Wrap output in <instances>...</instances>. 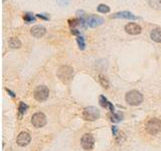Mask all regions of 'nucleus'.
I'll list each match as a JSON object with an SVG mask.
<instances>
[{
	"label": "nucleus",
	"instance_id": "1",
	"mask_svg": "<svg viewBox=\"0 0 161 151\" xmlns=\"http://www.w3.org/2000/svg\"><path fill=\"white\" fill-rule=\"evenodd\" d=\"M126 102L131 106H138L143 102V95L140 92L132 90L130 92H128L126 94Z\"/></svg>",
	"mask_w": 161,
	"mask_h": 151
},
{
	"label": "nucleus",
	"instance_id": "2",
	"mask_svg": "<svg viewBox=\"0 0 161 151\" xmlns=\"http://www.w3.org/2000/svg\"><path fill=\"white\" fill-rule=\"evenodd\" d=\"M58 77L63 83H69L74 77V69L70 66L60 67L58 72Z\"/></svg>",
	"mask_w": 161,
	"mask_h": 151
},
{
	"label": "nucleus",
	"instance_id": "3",
	"mask_svg": "<svg viewBox=\"0 0 161 151\" xmlns=\"http://www.w3.org/2000/svg\"><path fill=\"white\" fill-rule=\"evenodd\" d=\"M146 131L151 135H156L161 132V120L157 118H152L145 124Z\"/></svg>",
	"mask_w": 161,
	"mask_h": 151
},
{
	"label": "nucleus",
	"instance_id": "4",
	"mask_svg": "<svg viewBox=\"0 0 161 151\" xmlns=\"http://www.w3.org/2000/svg\"><path fill=\"white\" fill-rule=\"evenodd\" d=\"M83 116L87 121H95L100 118V110L97 107H87V108L84 109Z\"/></svg>",
	"mask_w": 161,
	"mask_h": 151
},
{
	"label": "nucleus",
	"instance_id": "5",
	"mask_svg": "<svg viewBox=\"0 0 161 151\" xmlns=\"http://www.w3.org/2000/svg\"><path fill=\"white\" fill-rule=\"evenodd\" d=\"M49 96V91L45 86H39L36 87V89L34 92V97L36 101L39 102H44L47 100Z\"/></svg>",
	"mask_w": 161,
	"mask_h": 151
},
{
	"label": "nucleus",
	"instance_id": "6",
	"mask_svg": "<svg viewBox=\"0 0 161 151\" xmlns=\"http://www.w3.org/2000/svg\"><path fill=\"white\" fill-rule=\"evenodd\" d=\"M31 123L35 128H41L46 124V117L41 112H37L31 117Z\"/></svg>",
	"mask_w": 161,
	"mask_h": 151
},
{
	"label": "nucleus",
	"instance_id": "7",
	"mask_svg": "<svg viewBox=\"0 0 161 151\" xmlns=\"http://www.w3.org/2000/svg\"><path fill=\"white\" fill-rule=\"evenodd\" d=\"M95 139L91 133H86L83 135L82 139H80V145L85 150H91L94 147Z\"/></svg>",
	"mask_w": 161,
	"mask_h": 151
},
{
	"label": "nucleus",
	"instance_id": "8",
	"mask_svg": "<svg viewBox=\"0 0 161 151\" xmlns=\"http://www.w3.org/2000/svg\"><path fill=\"white\" fill-rule=\"evenodd\" d=\"M104 22H105V19H104L103 17H101V16H99V15H90L87 18L88 26H90V27L100 26Z\"/></svg>",
	"mask_w": 161,
	"mask_h": 151
},
{
	"label": "nucleus",
	"instance_id": "9",
	"mask_svg": "<svg viewBox=\"0 0 161 151\" xmlns=\"http://www.w3.org/2000/svg\"><path fill=\"white\" fill-rule=\"evenodd\" d=\"M125 31L131 35H139V33H141L142 28L139 24L134 23V22H130V23H128L125 25Z\"/></svg>",
	"mask_w": 161,
	"mask_h": 151
},
{
	"label": "nucleus",
	"instance_id": "10",
	"mask_svg": "<svg viewBox=\"0 0 161 151\" xmlns=\"http://www.w3.org/2000/svg\"><path fill=\"white\" fill-rule=\"evenodd\" d=\"M112 18H121V19H127V20H136L138 17L135 16L133 13L130 11H120L111 16Z\"/></svg>",
	"mask_w": 161,
	"mask_h": 151
},
{
	"label": "nucleus",
	"instance_id": "11",
	"mask_svg": "<svg viewBox=\"0 0 161 151\" xmlns=\"http://www.w3.org/2000/svg\"><path fill=\"white\" fill-rule=\"evenodd\" d=\"M30 140H31V137L30 135L28 134L27 132H21L19 133V135L17 136V139H16V142L19 146H26L30 143Z\"/></svg>",
	"mask_w": 161,
	"mask_h": 151
},
{
	"label": "nucleus",
	"instance_id": "12",
	"mask_svg": "<svg viewBox=\"0 0 161 151\" xmlns=\"http://www.w3.org/2000/svg\"><path fill=\"white\" fill-rule=\"evenodd\" d=\"M45 33H46V29L42 25H34L30 29V35L36 38H40L42 36H44Z\"/></svg>",
	"mask_w": 161,
	"mask_h": 151
},
{
	"label": "nucleus",
	"instance_id": "13",
	"mask_svg": "<svg viewBox=\"0 0 161 151\" xmlns=\"http://www.w3.org/2000/svg\"><path fill=\"white\" fill-rule=\"evenodd\" d=\"M150 37L151 40H154L155 42H159L161 43V29H153L150 33Z\"/></svg>",
	"mask_w": 161,
	"mask_h": 151
},
{
	"label": "nucleus",
	"instance_id": "14",
	"mask_svg": "<svg viewBox=\"0 0 161 151\" xmlns=\"http://www.w3.org/2000/svg\"><path fill=\"white\" fill-rule=\"evenodd\" d=\"M100 104H101L102 107H104V108H108V107H109L110 111L112 112V113H114V106H113L104 96L100 97Z\"/></svg>",
	"mask_w": 161,
	"mask_h": 151
},
{
	"label": "nucleus",
	"instance_id": "15",
	"mask_svg": "<svg viewBox=\"0 0 161 151\" xmlns=\"http://www.w3.org/2000/svg\"><path fill=\"white\" fill-rule=\"evenodd\" d=\"M9 46L11 48H20L21 47V41L17 37H11L8 41Z\"/></svg>",
	"mask_w": 161,
	"mask_h": 151
},
{
	"label": "nucleus",
	"instance_id": "16",
	"mask_svg": "<svg viewBox=\"0 0 161 151\" xmlns=\"http://www.w3.org/2000/svg\"><path fill=\"white\" fill-rule=\"evenodd\" d=\"M23 19H24V21L26 23H30V22H34L36 18L32 13L27 12V13L24 14V15H23Z\"/></svg>",
	"mask_w": 161,
	"mask_h": 151
},
{
	"label": "nucleus",
	"instance_id": "17",
	"mask_svg": "<svg viewBox=\"0 0 161 151\" xmlns=\"http://www.w3.org/2000/svg\"><path fill=\"white\" fill-rule=\"evenodd\" d=\"M77 42H78V45H79L80 50L84 51L85 48H86V42H85V38H84V36H82V35L77 36Z\"/></svg>",
	"mask_w": 161,
	"mask_h": 151
},
{
	"label": "nucleus",
	"instance_id": "18",
	"mask_svg": "<svg viewBox=\"0 0 161 151\" xmlns=\"http://www.w3.org/2000/svg\"><path fill=\"white\" fill-rule=\"evenodd\" d=\"M149 5L153 9H159L161 7V0H149Z\"/></svg>",
	"mask_w": 161,
	"mask_h": 151
},
{
	"label": "nucleus",
	"instance_id": "19",
	"mask_svg": "<svg viewBox=\"0 0 161 151\" xmlns=\"http://www.w3.org/2000/svg\"><path fill=\"white\" fill-rule=\"evenodd\" d=\"M69 25L72 28H75L77 26H80V18H74V19H70L69 20Z\"/></svg>",
	"mask_w": 161,
	"mask_h": 151
},
{
	"label": "nucleus",
	"instance_id": "20",
	"mask_svg": "<svg viewBox=\"0 0 161 151\" xmlns=\"http://www.w3.org/2000/svg\"><path fill=\"white\" fill-rule=\"evenodd\" d=\"M98 11L100 13H109L110 12V7L106 5V4H100L98 6Z\"/></svg>",
	"mask_w": 161,
	"mask_h": 151
},
{
	"label": "nucleus",
	"instance_id": "21",
	"mask_svg": "<svg viewBox=\"0 0 161 151\" xmlns=\"http://www.w3.org/2000/svg\"><path fill=\"white\" fill-rule=\"evenodd\" d=\"M99 78H100L99 80H100L101 85H102L104 88H106V89H108V88H109V82H108V80H107L104 76H102V75L99 76Z\"/></svg>",
	"mask_w": 161,
	"mask_h": 151
},
{
	"label": "nucleus",
	"instance_id": "22",
	"mask_svg": "<svg viewBox=\"0 0 161 151\" xmlns=\"http://www.w3.org/2000/svg\"><path fill=\"white\" fill-rule=\"evenodd\" d=\"M123 118V115L122 114H115V113H113V115L111 116V121L112 122H119L120 120H122Z\"/></svg>",
	"mask_w": 161,
	"mask_h": 151
},
{
	"label": "nucleus",
	"instance_id": "23",
	"mask_svg": "<svg viewBox=\"0 0 161 151\" xmlns=\"http://www.w3.org/2000/svg\"><path fill=\"white\" fill-rule=\"evenodd\" d=\"M27 105L25 104V103H23V102H20V105H19V113H20V115L21 114H23V113H25V111L27 110Z\"/></svg>",
	"mask_w": 161,
	"mask_h": 151
},
{
	"label": "nucleus",
	"instance_id": "24",
	"mask_svg": "<svg viewBox=\"0 0 161 151\" xmlns=\"http://www.w3.org/2000/svg\"><path fill=\"white\" fill-rule=\"evenodd\" d=\"M56 1H58V3L60 6H67L70 4V0H56Z\"/></svg>",
	"mask_w": 161,
	"mask_h": 151
},
{
	"label": "nucleus",
	"instance_id": "25",
	"mask_svg": "<svg viewBox=\"0 0 161 151\" xmlns=\"http://www.w3.org/2000/svg\"><path fill=\"white\" fill-rule=\"evenodd\" d=\"M70 32H72V35H77V36L80 35V31L77 28H72L70 29Z\"/></svg>",
	"mask_w": 161,
	"mask_h": 151
},
{
	"label": "nucleus",
	"instance_id": "26",
	"mask_svg": "<svg viewBox=\"0 0 161 151\" xmlns=\"http://www.w3.org/2000/svg\"><path fill=\"white\" fill-rule=\"evenodd\" d=\"M37 17H39L41 19H44V20H49V15H44V13H39V14H36Z\"/></svg>",
	"mask_w": 161,
	"mask_h": 151
},
{
	"label": "nucleus",
	"instance_id": "27",
	"mask_svg": "<svg viewBox=\"0 0 161 151\" xmlns=\"http://www.w3.org/2000/svg\"><path fill=\"white\" fill-rule=\"evenodd\" d=\"M112 132L114 135L117 134V127H116V126H113V127H112Z\"/></svg>",
	"mask_w": 161,
	"mask_h": 151
},
{
	"label": "nucleus",
	"instance_id": "28",
	"mask_svg": "<svg viewBox=\"0 0 161 151\" xmlns=\"http://www.w3.org/2000/svg\"><path fill=\"white\" fill-rule=\"evenodd\" d=\"M6 91L8 92V93H9V94H10V96H11V97H14V96H15V95H14V93H12V92H11L10 90H8V89H7Z\"/></svg>",
	"mask_w": 161,
	"mask_h": 151
},
{
	"label": "nucleus",
	"instance_id": "29",
	"mask_svg": "<svg viewBox=\"0 0 161 151\" xmlns=\"http://www.w3.org/2000/svg\"><path fill=\"white\" fill-rule=\"evenodd\" d=\"M3 1H5V0H3Z\"/></svg>",
	"mask_w": 161,
	"mask_h": 151
}]
</instances>
